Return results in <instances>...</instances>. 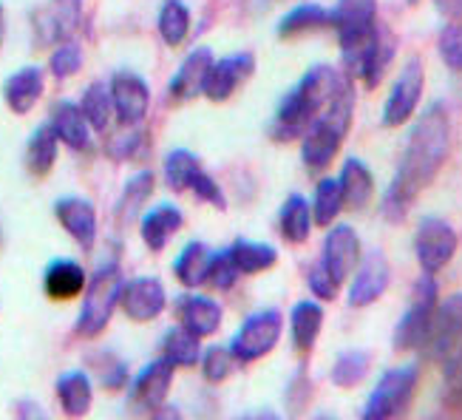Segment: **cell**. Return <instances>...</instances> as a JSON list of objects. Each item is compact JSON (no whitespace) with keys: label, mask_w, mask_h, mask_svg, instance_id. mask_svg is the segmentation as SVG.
<instances>
[{"label":"cell","mask_w":462,"mask_h":420,"mask_svg":"<svg viewBox=\"0 0 462 420\" xmlns=\"http://www.w3.org/2000/svg\"><path fill=\"white\" fill-rule=\"evenodd\" d=\"M448 154H451V114L448 106L437 99V103H431L417 117V123L406 139L403 156H400L397 173L383 193L380 213H383L386 222L392 225L406 222L417 196L443 171Z\"/></svg>","instance_id":"6da1fadb"},{"label":"cell","mask_w":462,"mask_h":420,"mask_svg":"<svg viewBox=\"0 0 462 420\" xmlns=\"http://www.w3.org/2000/svg\"><path fill=\"white\" fill-rule=\"evenodd\" d=\"M340 86H344V79L332 66H312L278 103L270 128L273 139H284L287 143V139L304 134L312 119L332 103Z\"/></svg>","instance_id":"7a4b0ae2"},{"label":"cell","mask_w":462,"mask_h":420,"mask_svg":"<svg viewBox=\"0 0 462 420\" xmlns=\"http://www.w3.org/2000/svg\"><path fill=\"white\" fill-rule=\"evenodd\" d=\"M307 285H310L312 295L320 298V302H335L337 293H340V285L335 282L332 273L324 267V262H320V258H318L315 265H310V270H307Z\"/></svg>","instance_id":"7dc6e473"},{"label":"cell","mask_w":462,"mask_h":420,"mask_svg":"<svg viewBox=\"0 0 462 420\" xmlns=\"http://www.w3.org/2000/svg\"><path fill=\"white\" fill-rule=\"evenodd\" d=\"M79 108H83L86 119L91 123V128L97 134H106L111 126V114H114V103H111V89H106L103 83H91L83 91V99H79Z\"/></svg>","instance_id":"60d3db41"},{"label":"cell","mask_w":462,"mask_h":420,"mask_svg":"<svg viewBox=\"0 0 462 420\" xmlns=\"http://www.w3.org/2000/svg\"><path fill=\"white\" fill-rule=\"evenodd\" d=\"M17 417H46V412L40 409L34 401H20L17 404Z\"/></svg>","instance_id":"f5cc1de1"},{"label":"cell","mask_w":462,"mask_h":420,"mask_svg":"<svg viewBox=\"0 0 462 420\" xmlns=\"http://www.w3.org/2000/svg\"><path fill=\"white\" fill-rule=\"evenodd\" d=\"M43 91H46L43 69H40V66H26V69H20V71L6 77V83H4V103L9 106L12 114L23 117V114H29L40 103Z\"/></svg>","instance_id":"44dd1931"},{"label":"cell","mask_w":462,"mask_h":420,"mask_svg":"<svg viewBox=\"0 0 462 420\" xmlns=\"http://www.w3.org/2000/svg\"><path fill=\"white\" fill-rule=\"evenodd\" d=\"M173 364L159 358V361H151L143 372L134 378V384H128V409L134 415H148L156 417L165 409L168 392L173 384Z\"/></svg>","instance_id":"4fadbf2b"},{"label":"cell","mask_w":462,"mask_h":420,"mask_svg":"<svg viewBox=\"0 0 462 420\" xmlns=\"http://www.w3.org/2000/svg\"><path fill=\"white\" fill-rule=\"evenodd\" d=\"M426 350L446 378L462 369V293H454L437 307Z\"/></svg>","instance_id":"52a82bcc"},{"label":"cell","mask_w":462,"mask_h":420,"mask_svg":"<svg viewBox=\"0 0 462 420\" xmlns=\"http://www.w3.org/2000/svg\"><path fill=\"white\" fill-rule=\"evenodd\" d=\"M176 318L199 338H210L222 327V304L208 295H182L176 302Z\"/></svg>","instance_id":"603a6c76"},{"label":"cell","mask_w":462,"mask_h":420,"mask_svg":"<svg viewBox=\"0 0 462 420\" xmlns=\"http://www.w3.org/2000/svg\"><path fill=\"white\" fill-rule=\"evenodd\" d=\"M352 114H355V91L344 79V86L337 89L332 103L304 131L300 156H304V165L310 171H324L332 165V159L344 148V139L352 128Z\"/></svg>","instance_id":"3957f363"},{"label":"cell","mask_w":462,"mask_h":420,"mask_svg":"<svg viewBox=\"0 0 462 420\" xmlns=\"http://www.w3.org/2000/svg\"><path fill=\"white\" fill-rule=\"evenodd\" d=\"M83 23V0H46L32 12V37L37 49L71 40Z\"/></svg>","instance_id":"9c48e42d"},{"label":"cell","mask_w":462,"mask_h":420,"mask_svg":"<svg viewBox=\"0 0 462 420\" xmlns=\"http://www.w3.org/2000/svg\"><path fill=\"white\" fill-rule=\"evenodd\" d=\"M312 205L300 193H290L278 213V230L290 245H304L312 233Z\"/></svg>","instance_id":"f546056e"},{"label":"cell","mask_w":462,"mask_h":420,"mask_svg":"<svg viewBox=\"0 0 462 420\" xmlns=\"http://www.w3.org/2000/svg\"><path fill=\"white\" fill-rule=\"evenodd\" d=\"M190 193L199 199V202H205V205H213L218 210H225L227 208V199H225V191L218 188V182L213 176H208L205 171H199L196 179H193V185H190Z\"/></svg>","instance_id":"c3c4849f"},{"label":"cell","mask_w":462,"mask_h":420,"mask_svg":"<svg viewBox=\"0 0 462 420\" xmlns=\"http://www.w3.org/2000/svg\"><path fill=\"white\" fill-rule=\"evenodd\" d=\"M210 66H213V51L205 46L193 49L182 60V66H179V71L173 74L168 86L173 103H190L199 94H205V79L210 74Z\"/></svg>","instance_id":"ffe728a7"},{"label":"cell","mask_w":462,"mask_h":420,"mask_svg":"<svg viewBox=\"0 0 462 420\" xmlns=\"http://www.w3.org/2000/svg\"><path fill=\"white\" fill-rule=\"evenodd\" d=\"M332 29L337 32L340 51L355 74L380 32L377 0H337V6L332 9Z\"/></svg>","instance_id":"5b68a950"},{"label":"cell","mask_w":462,"mask_h":420,"mask_svg":"<svg viewBox=\"0 0 462 420\" xmlns=\"http://www.w3.org/2000/svg\"><path fill=\"white\" fill-rule=\"evenodd\" d=\"M420 384V369L414 364L409 367H394L380 375V381L374 384L364 417L366 420H392L406 415Z\"/></svg>","instance_id":"ba28073f"},{"label":"cell","mask_w":462,"mask_h":420,"mask_svg":"<svg viewBox=\"0 0 462 420\" xmlns=\"http://www.w3.org/2000/svg\"><path fill=\"white\" fill-rule=\"evenodd\" d=\"M54 216H57L60 228H63L86 253L94 247V242H97V210L88 199H79V196L60 199V202L54 205Z\"/></svg>","instance_id":"d6986e66"},{"label":"cell","mask_w":462,"mask_h":420,"mask_svg":"<svg viewBox=\"0 0 462 420\" xmlns=\"http://www.w3.org/2000/svg\"><path fill=\"white\" fill-rule=\"evenodd\" d=\"M340 188H344V202L349 210H364L372 202L374 176L357 156H349L340 171Z\"/></svg>","instance_id":"836d02e7"},{"label":"cell","mask_w":462,"mask_h":420,"mask_svg":"<svg viewBox=\"0 0 462 420\" xmlns=\"http://www.w3.org/2000/svg\"><path fill=\"white\" fill-rule=\"evenodd\" d=\"M213 256L216 253L205 242H188L182 247V253L176 256V262H173L176 282L182 285V287H188V290H196V287L208 285Z\"/></svg>","instance_id":"4316f807"},{"label":"cell","mask_w":462,"mask_h":420,"mask_svg":"<svg viewBox=\"0 0 462 420\" xmlns=\"http://www.w3.org/2000/svg\"><path fill=\"white\" fill-rule=\"evenodd\" d=\"M230 258L236 262L241 275H258L267 273L270 267H275L278 262V250L267 242H247V238H238L227 247Z\"/></svg>","instance_id":"e575fe53"},{"label":"cell","mask_w":462,"mask_h":420,"mask_svg":"<svg viewBox=\"0 0 462 420\" xmlns=\"http://www.w3.org/2000/svg\"><path fill=\"white\" fill-rule=\"evenodd\" d=\"M437 307H439V287L431 273H423L411 287V298H409V307H406L403 318L397 322L394 341H392L394 350H400V352L423 350L429 341Z\"/></svg>","instance_id":"8992f818"},{"label":"cell","mask_w":462,"mask_h":420,"mask_svg":"<svg viewBox=\"0 0 462 420\" xmlns=\"http://www.w3.org/2000/svg\"><path fill=\"white\" fill-rule=\"evenodd\" d=\"M156 29L168 46H173V49L182 46L190 34V9L182 4V0H165L162 9H159V17H156Z\"/></svg>","instance_id":"74e56055"},{"label":"cell","mask_w":462,"mask_h":420,"mask_svg":"<svg viewBox=\"0 0 462 420\" xmlns=\"http://www.w3.org/2000/svg\"><path fill=\"white\" fill-rule=\"evenodd\" d=\"M346 208L344 202V188H340V179H320L315 185V196H312V219L318 228H329L335 219L340 216V210Z\"/></svg>","instance_id":"8d00e7d4"},{"label":"cell","mask_w":462,"mask_h":420,"mask_svg":"<svg viewBox=\"0 0 462 420\" xmlns=\"http://www.w3.org/2000/svg\"><path fill=\"white\" fill-rule=\"evenodd\" d=\"M4 40H6V9L0 4V49H4Z\"/></svg>","instance_id":"db71d44e"},{"label":"cell","mask_w":462,"mask_h":420,"mask_svg":"<svg viewBox=\"0 0 462 420\" xmlns=\"http://www.w3.org/2000/svg\"><path fill=\"white\" fill-rule=\"evenodd\" d=\"M202 375H205V381L208 384H225L227 378L236 372L238 367V358L233 355L230 347H210L202 352Z\"/></svg>","instance_id":"7bdbcfd3"},{"label":"cell","mask_w":462,"mask_h":420,"mask_svg":"<svg viewBox=\"0 0 462 420\" xmlns=\"http://www.w3.org/2000/svg\"><path fill=\"white\" fill-rule=\"evenodd\" d=\"M199 171H202V163H199V156L188 148H176L165 159V182L176 193L190 191Z\"/></svg>","instance_id":"ab89813d"},{"label":"cell","mask_w":462,"mask_h":420,"mask_svg":"<svg viewBox=\"0 0 462 420\" xmlns=\"http://www.w3.org/2000/svg\"><path fill=\"white\" fill-rule=\"evenodd\" d=\"M51 126L60 136V143L77 154H88L91 151V123L86 119L83 108L77 103H57L51 111Z\"/></svg>","instance_id":"cb8c5ba5"},{"label":"cell","mask_w":462,"mask_h":420,"mask_svg":"<svg viewBox=\"0 0 462 420\" xmlns=\"http://www.w3.org/2000/svg\"><path fill=\"white\" fill-rule=\"evenodd\" d=\"M185 225V216L176 205H156L153 210H148L143 216V225H139V236H143V242L148 250L153 253H162L171 238L182 230Z\"/></svg>","instance_id":"d4e9b609"},{"label":"cell","mask_w":462,"mask_h":420,"mask_svg":"<svg viewBox=\"0 0 462 420\" xmlns=\"http://www.w3.org/2000/svg\"><path fill=\"white\" fill-rule=\"evenodd\" d=\"M409 4H411V6H414V4H417V0H409Z\"/></svg>","instance_id":"9f6ffc18"},{"label":"cell","mask_w":462,"mask_h":420,"mask_svg":"<svg viewBox=\"0 0 462 420\" xmlns=\"http://www.w3.org/2000/svg\"><path fill=\"white\" fill-rule=\"evenodd\" d=\"M83 49H79V43H74V40H66V43H60L51 57H49V69L57 79H69L74 74H79V69H83Z\"/></svg>","instance_id":"ee69618b"},{"label":"cell","mask_w":462,"mask_h":420,"mask_svg":"<svg viewBox=\"0 0 462 420\" xmlns=\"http://www.w3.org/2000/svg\"><path fill=\"white\" fill-rule=\"evenodd\" d=\"M0 247H4V228H0Z\"/></svg>","instance_id":"11a10c76"},{"label":"cell","mask_w":462,"mask_h":420,"mask_svg":"<svg viewBox=\"0 0 462 420\" xmlns=\"http://www.w3.org/2000/svg\"><path fill=\"white\" fill-rule=\"evenodd\" d=\"M392 282V267L383 250H369L366 256H360V265L355 270V282L349 287V307L360 310L374 304L380 295L389 290Z\"/></svg>","instance_id":"2e32d148"},{"label":"cell","mask_w":462,"mask_h":420,"mask_svg":"<svg viewBox=\"0 0 462 420\" xmlns=\"http://www.w3.org/2000/svg\"><path fill=\"white\" fill-rule=\"evenodd\" d=\"M123 267L116 258H108L106 265H99V270L91 275V282L83 293V307L77 315V335L79 338H99L114 318V310L119 307V295H123Z\"/></svg>","instance_id":"277c9868"},{"label":"cell","mask_w":462,"mask_h":420,"mask_svg":"<svg viewBox=\"0 0 462 420\" xmlns=\"http://www.w3.org/2000/svg\"><path fill=\"white\" fill-rule=\"evenodd\" d=\"M153 185H156V179H153L151 171H139L136 176L128 179L123 193H119V202L114 208V219H116L119 228H128L134 219L143 213L145 202H148L151 193H153Z\"/></svg>","instance_id":"1f68e13d"},{"label":"cell","mask_w":462,"mask_h":420,"mask_svg":"<svg viewBox=\"0 0 462 420\" xmlns=\"http://www.w3.org/2000/svg\"><path fill=\"white\" fill-rule=\"evenodd\" d=\"M281 332H284V315L278 310H261L238 327L230 350L238 358V364H253L278 347Z\"/></svg>","instance_id":"30bf717a"},{"label":"cell","mask_w":462,"mask_h":420,"mask_svg":"<svg viewBox=\"0 0 462 420\" xmlns=\"http://www.w3.org/2000/svg\"><path fill=\"white\" fill-rule=\"evenodd\" d=\"M332 26V12L318 6V4H300L292 12H287L281 17V23L275 29V34L281 40H295V37H304L320 29H329Z\"/></svg>","instance_id":"4dcf8cb0"},{"label":"cell","mask_w":462,"mask_h":420,"mask_svg":"<svg viewBox=\"0 0 462 420\" xmlns=\"http://www.w3.org/2000/svg\"><path fill=\"white\" fill-rule=\"evenodd\" d=\"M457 247H459V236L451 228V222H446V219H439V216L420 219L417 233H414V253L423 273L434 275L443 270L454 258Z\"/></svg>","instance_id":"7c38bea8"},{"label":"cell","mask_w":462,"mask_h":420,"mask_svg":"<svg viewBox=\"0 0 462 420\" xmlns=\"http://www.w3.org/2000/svg\"><path fill=\"white\" fill-rule=\"evenodd\" d=\"M437 49H439V57H443V63L451 71L462 74V20H451V23L439 32Z\"/></svg>","instance_id":"f6af8a7d"},{"label":"cell","mask_w":462,"mask_h":420,"mask_svg":"<svg viewBox=\"0 0 462 420\" xmlns=\"http://www.w3.org/2000/svg\"><path fill=\"white\" fill-rule=\"evenodd\" d=\"M238 275H241V273H238V267H236V262L230 258L227 250H222V253H216V256H213L210 275H208V285H210L213 290H222V293L233 290L236 282H238Z\"/></svg>","instance_id":"bcb514c9"},{"label":"cell","mask_w":462,"mask_h":420,"mask_svg":"<svg viewBox=\"0 0 462 420\" xmlns=\"http://www.w3.org/2000/svg\"><path fill=\"white\" fill-rule=\"evenodd\" d=\"M91 369L97 372L99 384H103L108 392H119L128 387V367L123 358H116L114 352H94L91 355Z\"/></svg>","instance_id":"b9f144b4"},{"label":"cell","mask_w":462,"mask_h":420,"mask_svg":"<svg viewBox=\"0 0 462 420\" xmlns=\"http://www.w3.org/2000/svg\"><path fill=\"white\" fill-rule=\"evenodd\" d=\"M372 367V355L366 350H346L335 358V367H332V384L340 389H352L357 384L366 381Z\"/></svg>","instance_id":"f35d334b"},{"label":"cell","mask_w":462,"mask_h":420,"mask_svg":"<svg viewBox=\"0 0 462 420\" xmlns=\"http://www.w3.org/2000/svg\"><path fill=\"white\" fill-rule=\"evenodd\" d=\"M57 151H60V136L54 131L51 123L40 126L26 143V154H23V163H26V171L34 176V179H43L51 173L54 163H57Z\"/></svg>","instance_id":"f1b7e54d"},{"label":"cell","mask_w":462,"mask_h":420,"mask_svg":"<svg viewBox=\"0 0 462 420\" xmlns=\"http://www.w3.org/2000/svg\"><path fill=\"white\" fill-rule=\"evenodd\" d=\"M119 307L136 324H148L153 318L162 315L168 307V293L165 285L153 275H136L123 285V295H119Z\"/></svg>","instance_id":"9a60e30c"},{"label":"cell","mask_w":462,"mask_h":420,"mask_svg":"<svg viewBox=\"0 0 462 420\" xmlns=\"http://www.w3.org/2000/svg\"><path fill=\"white\" fill-rule=\"evenodd\" d=\"M162 358L171 361L173 367H182V369L196 367L199 361H202V344H199V335H193L182 324L168 330L165 341H162Z\"/></svg>","instance_id":"d590c367"},{"label":"cell","mask_w":462,"mask_h":420,"mask_svg":"<svg viewBox=\"0 0 462 420\" xmlns=\"http://www.w3.org/2000/svg\"><path fill=\"white\" fill-rule=\"evenodd\" d=\"M394 51H397V46H394L392 32L380 26L377 40L372 43V49L366 51V57L360 60V66H357L355 77H360V83H364L366 89H377V86H380V79H383V74H386V69L392 66Z\"/></svg>","instance_id":"d6a6232c"},{"label":"cell","mask_w":462,"mask_h":420,"mask_svg":"<svg viewBox=\"0 0 462 420\" xmlns=\"http://www.w3.org/2000/svg\"><path fill=\"white\" fill-rule=\"evenodd\" d=\"M57 401H60V409H63L66 417H86L91 412V404H94V384L86 372L79 369H71L66 375L57 378Z\"/></svg>","instance_id":"484cf974"},{"label":"cell","mask_w":462,"mask_h":420,"mask_svg":"<svg viewBox=\"0 0 462 420\" xmlns=\"http://www.w3.org/2000/svg\"><path fill=\"white\" fill-rule=\"evenodd\" d=\"M448 384H451V406L462 409V369L454 378H448Z\"/></svg>","instance_id":"816d5d0a"},{"label":"cell","mask_w":462,"mask_h":420,"mask_svg":"<svg viewBox=\"0 0 462 420\" xmlns=\"http://www.w3.org/2000/svg\"><path fill=\"white\" fill-rule=\"evenodd\" d=\"M255 71V57L250 51H238L222 60H213L210 74L205 79V97L210 103H227V99L247 83Z\"/></svg>","instance_id":"e0dca14e"},{"label":"cell","mask_w":462,"mask_h":420,"mask_svg":"<svg viewBox=\"0 0 462 420\" xmlns=\"http://www.w3.org/2000/svg\"><path fill=\"white\" fill-rule=\"evenodd\" d=\"M111 103L119 126H139L151 108V86L136 71H116L111 77Z\"/></svg>","instance_id":"5bb4252c"},{"label":"cell","mask_w":462,"mask_h":420,"mask_svg":"<svg viewBox=\"0 0 462 420\" xmlns=\"http://www.w3.org/2000/svg\"><path fill=\"white\" fill-rule=\"evenodd\" d=\"M86 287L88 273L74 258H54L43 273V290L51 302H71V298L83 295Z\"/></svg>","instance_id":"7402d4cb"},{"label":"cell","mask_w":462,"mask_h":420,"mask_svg":"<svg viewBox=\"0 0 462 420\" xmlns=\"http://www.w3.org/2000/svg\"><path fill=\"white\" fill-rule=\"evenodd\" d=\"M290 330H292V347L295 352L300 355H310L320 330H324V307H320L318 302H310V298H304V302H298L290 313Z\"/></svg>","instance_id":"83f0119b"},{"label":"cell","mask_w":462,"mask_h":420,"mask_svg":"<svg viewBox=\"0 0 462 420\" xmlns=\"http://www.w3.org/2000/svg\"><path fill=\"white\" fill-rule=\"evenodd\" d=\"M145 143V134L139 131V126H131L128 134H116L114 139H108V154L116 159H134Z\"/></svg>","instance_id":"681fc988"},{"label":"cell","mask_w":462,"mask_h":420,"mask_svg":"<svg viewBox=\"0 0 462 420\" xmlns=\"http://www.w3.org/2000/svg\"><path fill=\"white\" fill-rule=\"evenodd\" d=\"M434 6L446 20H462V0H434Z\"/></svg>","instance_id":"f907efd6"},{"label":"cell","mask_w":462,"mask_h":420,"mask_svg":"<svg viewBox=\"0 0 462 420\" xmlns=\"http://www.w3.org/2000/svg\"><path fill=\"white\" fill-rule=\"evenodd\" d=\"M360 236L355 233V228L349 225H335L327 233L324 242V253H320V262L332 273V278L337 285H344L346 278L357 270L360 265Z\"/></svg>","instance_id":"ac0fdd59"},{"label":"cell","mask_w":462,"mask_h":420,"mask_svg":"<svg viewBox=\"0 0 462 420\" xmlns=\"http://www.w3.org/2000/svg\"><path fill=\"white\" fill-rule=\"evenodd\" d=\"M423 89H426V69H423V60L411 57L406 60V66L400 69L394 86L383 103V126L386 128H400L406 126L409 119L414 117L420 99H423Z\"/></svg>","instance_id":"8fae6325"}]
</instances>
